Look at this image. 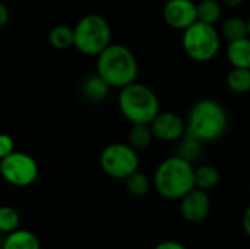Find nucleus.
Here are the masks:
<instances>
[{
  "instance_id": "f257e3e1",
  "label": "nucleus",
  "mask_w": 250,
  "mask_h": 249,
  "mask_svg": "<svg viewBox=\"0 0 250 249\" xmlns=\"http://www.w3.org/2000/svg\"><path fill=\"white\" fill-rule=\"evenodd\" d=\"M185 122L186 135L202 144H208L218 141L226 134L229 126V114L220 101L202 98L192 106Z\"/></svg>"
},
{
  "instance_id": "f03ea898",
  "label": "nucleus",
  "mask_w": 250,
  "mask_h": 249,
  "mask_svg": "<svg viewBox=\"0 0 250 249\" xmlns=\"http://www.w3.org/2000/svg\"><path fill=\"white\" fill-rule=\"evenodd\" d=\"M97 57L95 73L110 88H123L138 79L139 65L133 51L123 44H108Z\"/></svg>"
},
{
  "instance_id": "7ed1b4c3",
  "label": "nucleus",
  "mask_w": 250,
  "mask_h": 249,
  "mask_svg": "<svg viewBox=\"0 0 250 249\" xmlns=\"http://www.w3.org/2000/svg\"><path fill=\"white\" fill-rule=\"evenodd\" d=\"M195 166L179 156L163 160L152 178V186L157 194L168 201H179L185 194L195 188Z\"/></svg>"
},
{
  "instance_id": "20e7f679",
  "label": "nucleus",
  "mask_w": 250,
  "mask_h": 249,
  "mask_svg": "<svg viewBox=\"0 0 250 249\" xmlns=\"http://www.w3.org/2000/svg\"><path fill=\"white\" fill-rule=\"evenodd\" d=\"M117 106L120 113L130 123H151L160 113L158 95L148 85L138 81L120 88Z\"/></svg>"
},
{
  "instance_id": "39448f33",
  "label": "nucleus",
  "mask_w": 250,
  "mask_h": 249,
  "mask_svg": "<svg viewBox=\"0 0 250 249\" xmlns=\"http://www.w3.org/2000/svg\"><path fill=\"white\" fill-rule=\"evenodd\" d=\"M73 29V47L89 57L98 56L108 44H111L113 29L105 16L100 13L83 15Z\"/></svg>"
},
{
  "instance_id": "423d86ee",
  "label": "nucleus",
  "mask_w": 250,
  "mask_h": 249,
  "mask_svg": "<svg viewBox=\"0 0 250 249\" xmlns=\"http://www.w3.org/2000/svg\"><path fill=\"white\" fill-rule=\"evenodd\" d=\"M182 32V47L193 62L207 63L220 53L223 38L215 25L196 21Z\"/></svg>"
},
{
  "instance_id": "0eeeda50",
  "label": "nucleus",
  "mask_w": 250,
  "mask_h": 249,
  "mask_svg": "<svg viewBox=\"0 0 250 249\" xmlns=\"http://www.w3.org/2000/svg\"><path fill=\"white\" fill-rule=\"evenodd\" d=\"M100 166L107 176L125 181L133 172L139 170V156L129 144L114 142L101 151Z\"/></svg>"
},
{
  "instance_id": "6e6552de",
  "label": "nucleus",
  "mask_w": 250,
  "mask_h": 249,
  "mask_svg": "<svg viewBox=\"0 0 250 249\" xmlns=\"http://www.w3.org/2000/svg\"><path fill=\"white\" fill-rule=\"evenodd\" d=\"M37 160L23 151H12L0 160V176L15 188H28L38 178Z\"/></svg>"
},
{
  "instance_id": "1a4fd4ad",
  "label": "nucleus",
  "mask_w": 250,
  "mask_h": 249,
  "mask_svg": "<svg viewBox=\"0 0 250 249\" xmlns=\"http://www.w3.org/2000/svg\"><path fill=\"white\" fill-rule=\"evenodd\" d=\"M149 128L154 139L161 142H177L186 134V122L177 113L161 112L151 120Z\"/></svg>"
},
{
  "instance_id": "9d476101",
  "label": "nucleus",
  "mask_w": 250,
  "mask_h": 249,
  "mask_svg": "<svg viewBox=\"0 0 250 249\" xmlns=\"http://www.w3.org/2000/svg\"><path fill=\"white\" fill-rule=\"evenodd\" d=\"M163 18L170 28L183 31L196 22V3L193 0H167Z\"/></svg>"
},
{
  "instance_id": "9b49d317",
  "label": "nucleus",
  "mask_w": 250,
  "mask_h": 249,
  "mask_svg": "<svg viewBox=\"0 0 250 249\" xmlns=\"http://www.w3.org/2000/svg\"><path fill=\"white\" fill-rule=\"evenodd\" d=\"M180 214L188 223L204 222L211 210V200L207 191L193 188L185 194L180 200Z\"/></svg>"
},
{
  "instance_id": "f8f14e48",
  "label": "nucleus",
  "mask_w": 250,
  "mask_h": 249,
  "mask_svg": "<svg viewBox=\"0 0 250 249\" xmlns=\"http://www.w3.org/2000/svg\"><path fill=\"white\" fill-rule=\"evenodd\" d=\"M108 84L97 73L86 76L81 84V94L89 103H100L107 98L110 92Z\"/></svg>"
},
{
  "instance_id": "ddd939ff",
  "label": "nucleus",
  "mask_w": 250,
  "mask_h": 249,
  "mask_svg": "<svg viewBox=\"0 0 250 249\" xmlns=\"http://www.w3.org/2000/svg\"><path fill=\"white\" fill-rule=\"evenodd\" d=\"M1 249H41L38 238L25 229H16L15 232L6 235L3 239Z\"/></svg>"
},
{
  "instance_id": "4468645a",
  "label": "nucleus",
  "mask_w": 250,
  "mask_h": 249,
  "mask_svg": "<svg viewBox=\"0 0 250 249\" xmlns=\"http://www.w3.org/2000/svg\"><path fill=\"white\" fill-rule=\"evenodd\" d=\"M249 32L250 28L248 19H245L242 16H230L223 22L220 35H221V38H224L230 43V41L248 38Z\"/></svg>"
},
{
  "instance_id": "2eb2a0df",
  "label": "nucleus",
  "mask_w": 250,
  "mask_h": 249,
  "mask_svg": "<svg viewBox=\"0 0 250 249\" xmlns=\"http://www.w3.org/2000/svg\"><path fill=\"white\" fill-rule=\"evenodd\" d=\"M227 59L231 68H250V40L242 38L230 41L227 47Z\"/></svg>"
},
{
  "instance_id": "dca6fc26",
  "label": "nucleus",
  "mask_w": 250,
  "mask_h": 249,
  "mask_svg": "<svg viewBox=\"0 0 250 249\" xmlns=\"http://www.w3.org/2000/svg\"><path fill=\"white\" fill-rule=\"evenodd\" d=\"M221 181V175L217 167L211 164H202L199 167H195L193 170V183L195 188L202 191H211L214 189Z\"/></svg>"
},
{
  "instance_id": "f3484780",
  "label": "nucleus",
  "mask_w": 250,
  "mask_h": 249,
  "mask_svg": "<svg viewBox=\"0 0 250 249\" xmlns=\"http://www.w3.org/2000/svg\"><path fill=\"white\" fill-rule=\"evenodd\" d=\"M154 141L152 131L149 128V123H132L129 134H127V144L138 150L148 148Z\"/></svg>"
},
{
  "instance_id": "a211bd4d",
  "label": "nucleus",
  "mask_w": 250,
  "mask_h": 249,
  "mask_svg": "<svg viewBox=\"0 0 250 249\" xmlns=\"http://www.w3.org/2000/svg\"><path fill=\"white\" fill-rule=\"evenodd\" d=\"M223 16V6L217 0H201L196 3V21L215 25Z\"/></svg>"
},
{
  "instance_id": "6ab92c4d",
  "label": "nucleus",
  "mask_w": 250,
  "mask_h": 249,
  "mask_svg": "<svg viewBox=\"0 0 250 249\" xmlns=\"http://www.w3.org/2000/svg\"><path fill=\"white\" fill-rule=\"evenodd\" d=\"M202 142H199L198 139L189 136L185 134V136H182L177 141V150H176V156H179L180 158L189 161V163H195L201 158L202 154Z\"/></svg>"
},
{
  "instance_id": "aec40b11",
  "label": "nucleus",
  "mask_w": 250,
  "mask_h": 249,
  "mask_svg": "<svg viewBox=\"0 0 250 249\" xmlns=\"http://www.w3.org/2000/svg\"><path fill=\"white\" fill-rule=\"evenodd\" d=\"M226 82L236 94L248 92L250 90V68H231Z\"/></svg>"
},
{
  "instance_id": "412c9836",
  "label": "nucleus",
  "mask_w": 250,
  "mask_h": 249,
  "mask_svg": "<svg viewBox=\"0 0 250 249\" xmlns=\"http://www.w3.org/2000/svg\"><path fill=\"white\" fill-rule=\"evenodd\" d=\"M48 43L56 50H67L73 47V29L69 25H56L48 34Z\"/></svg>"
},
{
  "instance_id": "4be33fe9",
  "label": "nucleus",
  "mask_w": 250,
  "mask_h": 249,
  "mask_svg": "<svg viewBox=\"0 0 250 249\" xmlns=\"http://www.w3.org/2000/svg\"><path fill=\"white\" fill-rule=\"evenodd\" d=\"M125 182H126L127 191L133 197H144L152 188V181L148 178V175H145V173H142L139 170H136L130 176H127L125 179Z\"/></svg>"
},
{
  "instance_id": "5701e85b",
  "label": "nucleus",
  "mask_w": 250,
  "mask_h": 249,
  "mask_svg": "<svg viewBox=\"0 0 250 249\" xmlns=\"http://www.w3.org/2000/svg\"><path fill=\"white\" fill-rule=\"evenodd\" d=\"M19 213L10 205H0V235H9L19 229Z\"/></svg>"
},
{
  "instance_id": "b1692460",
  "label": "nucleus",
  "mask_w": 250,
  "mask_h": 249,
  "mask_svg": "<svg viewBox=\"0 0 250 249\" xmlns=\"http://www.w3.org/2000/svg\"><path fill=\"white\" fill-rule=\"evenodd\" d=\"M12 151H15L13 138L7 134H0V160L9 156Z\"/></svg>"
},
{
  "instance_id": "393cba45",
  "label": "nucleus",
  "mask_w": 250,
  "mask_h": 249,
  "mask_svg": "<svg viewBox=\"0 0 250 249\" xmlns=\"http://www.w3.org/2000/svg\"><path fill=\"white\" fill-rule=\"evenodd\" d=\"M152 249H188L182 242L179 241H173V239H168V241H163L160 244H157Z\"/></svg>"
},
{
  "instance_id": "a878e982",
  "label": "nucleus",
  "mask_w": 250,
  "mask_h": 249,
  "mask_svg": "<svg viewBox=\"0 0 250 249\" xmlns=\"http://www.w3.org/2000/svg\"><path fill=\"white\" fill-rule=\"evenodd\" d=\"M9 18H10V12H9V7L0 1V29L4 28L9 22Z\"/></svg>"
},
{
  "instance_id": "bb28decb",
  "label": "nucleus",
  "mask_w": 250,
  "mask_h": 249,
  "mask_svg": "<svg viewBox=\"0 0 250 249\" xmlns=\"http://www.w3.org/2000/svg\"><path fill=\"white\" fill-rule=\"evenodd\" d=\"M243 232L246 236L250 235V210L246 208L245 214H243Z\"/></svg>"
},
{
  "instance_id": "cd10ccee",
  "label": "nucleus",
  "mask_w": 250,
  "mask_h": 249,
  "mask_svg": "<svg viewBox=\"0 0 250 249\" xmlns=\"http://www.w3.org/2000/svg\"><path fill=\"white\" fill-rule=\"evenodd\" d=\"M243 1H245V0H223V3H224L227 7H230V9H237V7H240V6L243 4Z\"/></svg>"
},
{
  "instance_id": "c85d7f7f",
  "label": "nucleus",
  "mask_w": 250,
  "mask_h": 249,
  "mask_svg": "<svg viewBox=\"0 0 250 249\" xmlns=\"http://www.w3.org/2000/svg\"><path fill=\"white\" fill-rule=\"evenodd\" d=\"M1 244H3V238H1V235H0V249H1Z\"/></svg>"
}]
</instances>
